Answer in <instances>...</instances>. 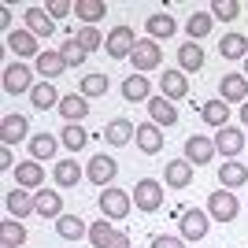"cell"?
<instances>
[{
    "label": "cell",
    "instance_id": "cell-1",
    "mask_svg": "<svg viewBox=\"0 0 248 248\" xmlns=\"http://www.w3.org/2000/svg\"><path fill=\"white\" fill-rule=\"evenodd\" d=\"M96 207H100L104 218H111V222H123L126 215H130V207H134V197L126 193V189H104L100 197H96Z\"/></svg>",
    "mask_w": 248,
    "mask_h": 248
},
{
    "label": "cell",
    "instance_id": "cell-2",
    "mask_svg": "<svg viewBox=\"0 0 248 248\" xmlns=\"http://www.w3.org/2000/svg\"><path fill=\"white\" fill-rule=\"evenodd\" d=\"M137 41H141V37H134V26L119 22V26H111V33H108L104 48H108V56H111V60H130V56H134V48H137Z\"/></svg>",
    "mask_w": 248,
    "mask_h": 248
},
{
    "label": "cell",
    "instance_id": "cell-3",
    "mask_svg": "<svg viewBox=\"0 0 248 248\" xmlns=\"http://www.w3.org/2000/svg\"><path fill=\"white\" fill-rule=\"evenodd\" d=\"M207 215H211V222H233V218L241 215L237 193H230V189L211 193V197H207Z\"/></svg>",
    "mask_w": 248,
    "mask_h": 248
},
{
    "label": "cell",
    "instance_id": "cell-4",
    "mask_svg": "<svg viewBox=\"0 0 248 248\" xmlns=\"http://www.w3.org/2000/svg\"><path fill=\"white\" fill-rule=\"evenodd\" d=\"M130 63H134L137 74L155 71V67L163 63V45L152 41V37H141V41H137V48H134V56H130Z\"/></svg>",
    "mask_w": 248,
    "mask_h": 248
},
{
    "label": "cell",
    "instance_id": "cell-5",
    "mask_svg": "<svg viewBox=\"0 0 248 248\" xmlns=\"http://www.w3.org/2000/svg\"><path fill=\"white\" fill-rule=\"evenodd\" d=\"M134 207L137 211H148V215L159 211V207H163V186H159L155 178H141L134 186Z\"/></svg>",
    "mask_w": 248,
    "mask_h": 248
},
{
    "label": "cell",
    "instance_id": "cell-6",
    "mask_svg": "<svg viewBox=\"0 0 248 248\" xmlns=\"http://www.w3.org/2000/svg\"><path fill=\"white\" fill-rule=\"evenodd\" d=\"M178 230H182V241H204L207 230H211V215H207V211H200V207H186V211H182Z\"/></svg>",
    "mask_w": 248,
    "mask_h": 248
},
{
    "label": "cell",
    "instance_id": "cell-7",
    "mask_svg": "<svg viewBox=\"0 0 248 248\" xmlns=\"http://www.w3.org/2000/svg\"><path fill=\"white\" fill-rule=\"evenodd\" d=\"M245 148H248V141H245V130H241V126H222L215 134V152L222 155V159H237Z\"/></svg>",
    "mask_w": 248,
    "mask_h": 248
},
{
    "label": "cell",
    "instance_id": "cell-8",
    "mask_svg": "<svg viewBox=\"0 0 248 248\" xmlns=\"http://www.w3.org/2000/svg\"><path fill=\"white\" fill-rule=\"evenodd\" d=\"M33 71L26 67V63H8L4 67V93L8 96H19V93H30L33 89Z\"/></svg>",
    "mask_w": 248,
    "mask_h": 248
},
{
    "label": "cell",
    "instance_id": "cell-9",
    "mask_svg": "<svg viewBox=\"0 0 248 248\" xmlns=\"http://www.w3.org/2000/svg\"><path fill=\"white\" fill-rule=\"evenodd\" d=\"M115 174H119V163H115L111 155H93L89 159V167H85V178L93 182V186H100V189H111V182H115Z\"/></svg>",
    "mask_w": 248,
    "mask_h": 248
},
{
    "label": "cell",
    "instance_id": "cell-10",
    "mask_svg": "<svg viewBox=\"0 0 248 248\" xmlns=\"http://www.w3.org/2000/svg\"><path fill=\"white\" fill-rule=\"evenodd\" d=\"M218 100L222 104H245L248 100V78L245 74H222L218 78Z\"/></svg>",
    "mask_w": 248,
    "mask_h": 248
},
{
    "label": "cell",
    "instance_id": "cell-11",
    "mask_svg": "<svg viewBox=\"0 0 248 248\" xmlns=\"http://www.w3.org/2000/svg\"><path fill=\"white\" fill-rule=\"evenodd\" d=\"M4 207H8L11 218H19V222H22V218L33 215V193H30V189H19V186L8 189V193H4Z\"/></svg>",
    "mask_w": 248,
    "mask_h": 248
},
{
    "label": "cell",
    "instance_id": "cell-12",
    "mask_svg": "<svg viewBox=\"0 0 248 248\" xmlns=\"http://www.w3.org/2000/svg\"><path fill=\"white\" fill-rule=\"evenodd\" d=\"M159 96H167V100H186L189 96V78L182 71H163L159 74Z\"/></svg>",
    "mask_w": 248,
    "mask_h": 248
},
{
    "label": "cell",
    "instance_id": "cell-13",
    "mask_svg": "<svg viewBox=\"0 0 248 248\" xmlns=\"http://www.w3.org/2000/svg\"><path fill=\"white\" fill-rule=\"evenodd\" d=\"M15 186H19V189H30V193L45 189V167L37 163V159L19 163V167H15Z\"/></svg>",
    "mask_w": 248,
    "mask_h": 248
},
{
    "label": "cell",
    "instance_id": "cell-14",
    "mask_svg": "<svg viewBox=\"0 0 248 248\" xmlns=\"http://www.w3.org/2000/svg\"><path fill=\"white\" fill-rule=\"evenodd\" d=\"M33 215L60 218L63 215V193H56V189H37V193H33Z\"/></svg>",
    "mask_w": 248,
    "mask_h": 248
},
{
    "label": "cell",
    "instance_id": "cell-15",
    "mask_svg": "<svg viewBox=\"0 0 248 248\" xmlns=\"http://www.w3.org/2000/svg\"><path fill=\"white\" fill-rule=\"evenodd\" d=\"M186 159L193 167H204V163H211L215 159V141H207L204 134H193V137H186Z\"/></svg>",
    "mask_w": 248,
    "mask_h": 248
},
{
    "label": "cell",
    "instance_id": "cell-16",
    "mask_svg": "<svg viewBox=\"0 0 248 248\" xmlns=\"http://www.w3.org/2000/svg\"><path fill=\"white\" fill-rule=\"evenodd\" d=\"M174 33H178V22H174V15H167V11H155V15L145 19V37H152V41H167V37H174Z\"/></svg>",
    "mask_w": 248,
    "mask_h": 248
},
{
    "label": "cell",
    "instance_id": "cell-17",
    "mask_svg": "<svg viewBox=\"0 0 248 248\" xmlns=\"http://www.w3.org/2000/svg\"><path fill=\"white\" fill-rule=\"evenodd\" d=\"M4 45H8V48L19 56V60H37V56H41V48H37V37H33L30 30H11Z\"/></svg>",
    "mask_w": 248,
    "mask_h": 248
},
{
    "label": "cell",
    "instance_id": "cell-18",
    "mask_svg": "<svg viewBox=\"0 0 248 248\" xmlns=\"http://www.w3.org/2000/svg\"><path fill=\"white\" fill-rule=\"evenodd\" d=\"M193 170H197V167L189 163V159H170V163L163 167V182L170 189H186V186H193Z\"/></svg>",
    "mask_w": 248,
    "mask_h": 248
},
{
    "label": "cell",
    "instance_id": "cell-19",
    "mask_svg": "<svg viewBox=\"0 0 248 248\" xmlns=\"http://www.w3.org/2000/svg\"><path fill=\"white\" fill-rule=\"evenodd\" d=\"M26 30L41 41V37H52L56 33V22H52V15H48V8H26Z\"/></svg>",
    "mask_w": 248,
    "mask_h": 248
},
{
    "label": "cell",
    "instance_id": "cell-20",
    "mask_svg": "<svg viewBox=\"0 0 248 248\" xmlns=\"http://www.w3.org/2000/svg\"><path fill=\"white\" fill-rule=\"evenodd\" d=\"M123 100H126V104H148V100H152V85H148L145 74H126V82H123Z\"/></svg>",
    "mask_w": 248,
    "mask_h": 248
},
{
    "label": "cell",
    "instance_id": "cell-21",
    "mask_svg": "<svg viewBox=\"0 0 248 248\" xmlns=\"http://www.w3.org/2000/svg\"><path fill=\"white\" fill-rule=\"evenodd\" d=\"M134 145L141 148L145 155L163 152V130H159L155 123H141V126H137V137H134Z\"/></svg>",
    "mask_w": 248,
    "mask_h": 248
},
{
    "label": "cell",
    "instance_id": "cell-22",
    "mask_svg": "<svg viewBox=\"0 0 248 248\" xmlns=\"http://www.w3.org/2000/svg\"><path fill=\"white\" fill-rule=\"evenodd\" d=\"M137 137V126L130 123V119H111V123L104 126V141H108V145H130V141H134Z\"/></svg>",
    "mask_w": 248,
    "mask_h": 248
},
{
    "label": "cell",
    "instance_id": "cell-23",
    "mask_svg": "<svg viewBox=\"0 0 248 248\" xmlns=\"http://www.w3.org/2000/svg\"><path fill=\"white\" fill-rule=\"evenodd\" d=\"M245 182H248V167L245 163H233V159L218 163V189H241Z\"/></svg>",
    "mask_w": 248,
    "mask_h": 248
},
{
    "label": "cell",
    "instance_id": "cell-24",
    "mask_svg": "<svg viewBox=\"0 0 248 248\" xmlns=\"http://www.w3.org/2000/svg\"><path fill=\"white\" fill-rule=\"evenodd\" d=\"M30 134V119L26 115H4V123H0V137H4V145H15V141H22V137Z\"/></svg>",
    "mask_w": 248,
    "mask_h": 248
},
{
    "label": "cell",
    "instance_id": "cell-25",
    "mask_svg": "<svg viewBox=\"0 0 248 248\" xmlns=\"http://www.w3.org/2000/svg\"><path fill=\"white\" fill-rule=\"evenodd\" d=\"M33 71L41 74L45 82H52V78H60V74L67 71V63H63V56H60V52H48V48H45L41 56L33 60Z\"/></svg>",
    "mask_w": 248,
    "mask_h": 248
},
{
    "label": "cell",
    "instance_id": "cell-26",
    "mask_svg": "<svg viewBox=\"0 0 248 248\" xmlns=\"http://www.w3.org/2000/svg\"><path fill=\"white\" fill-rule=\"evenodd\" d=\"M148 115H152V123L159 126V130L178 123V108L167 100V96H152V100H148Z\"/></svg>",
    "mask_w": 248,
    "mask_h": 248
},
{
    "label": "cell",
    "instance_id": "cell-27",
    "mask_svg": "<svg viewBox=\"0 0 248 248\" xmlns=\"http://www.w3.org/2000/svg\"><path fill=\"white\" fill-rule=\"evenodd\" d=\"M56 233H60L63 241H82V237H89V226H85V218H78V215H60L56 218Z\"/></svg>",
    "mask_w": 248,
    "mask_h": 248
},
{
    "label": "cell",
    "instance_id": "cell-28",
    "mask_svg": "<svg viewBox=\"0 0 248 248\" xmlns=\"http://www.w3.org/2000/svg\"><path fill=\"white\" fill-rule=\"evenodd\" d=\"M60 115L67 119V123H82L85 115H89V100H85L82 93H67L60 100Z\"/></svg>",
    "mask_w": 248,
    "mask_h": 248
},
{
    "label": "cell",
    "instance_id": "cell-29",
    "mask_svg": "<svg viewBox=\"0 0 248 248\" xmlns=\"http://www.w3.org/2000/svg\"><path fill=\"white\" fill-rule=\"evenodd\" d=\"M60 100H63V96L56 93V85H52V82H37V85L30 89V104L37 108V111H48V108H60Z\"/></svg>",
    "mask_w": 248,
    "mask_h": 248
},
{
    "label": "cell",
    "instance_id": "cell-30",
    "mask_svg": "<svg viewBox=\"0 0 248 248\" xmlns=\"http://www.w3.org/2000/svg\"><path fill=\"white\" fill-rule=\"evenodd\" d=\"M56 148H60V137H52V134H33L30 137V159H37V163H48L52 155H56Z\"/></svg>",
    "mask_w": 248,
    "mask_h": 248
},
{
    "label": "cell",
    "instance_id": "cell-31",
    "mask_svg": "<svg viewBox=\"0 0 248 248\" xmlns=\"http://www.w3.org/2000/svg\"><path fill=\"white\" fill-rule=\"evenodd\" d=\"M218 56H222V60H245V56H248V37H245V33H222Z\"/></svg>",
    "mask_w": 248,
    "mask_h": 248
},
{
    "label": "cell",
    "instance_id": "cell-32",
    "mask_svg": "<svg viewBox=\"0 0 248 248\" xmlns=\"http://www.w3.org/2000/svg\"><path fill=\"white\" fill-rule=\"evenodd\" d=\"M178 67H182V74H197L200 67H204V48H200L197 41H189L178 48Z\"/></svg>",
    "mask_w": 248,
    "mask_h": 248
},
{
    "label": "cell",
    "instance_id": "cell-33",
    "mask_svg": "<svg viewBox=\"0 0 248 248\" xmlns=\"http://www.w3.org/2000/svg\"><path fill=\"white\" fill-rule=\"evenodd\" d=\"M74 15H78L85 26H96V22L108 15V4H104V0H74Z\"/></svg>",
    "mask_w": 248,
    "mask_h": 248
},
{
    "label": "cell",
    "instance_id": "cell-34",
    "mask_svg": "<svg viewBox=\"0 0 248 248\" xmlns=\"http://www.w3.org/2000/svg\"><path fill=\"white\" fill-rule=\"evenodd\" d=\"M52 178H56V186H60V189H74L78 182H82V167L74 163V159H60L56 170H52Z\"/></svg>",
    "mask_w": 248,
    "mask_h": 248
},
{
    "label": "cell",
    "instance_id": "cell-35",
    "mask_svg": "<svg viewBox=\"0 0 248 248\" xmlns=\"http://www.w3.org/2000/svg\"><path fill=\"white\" fill-rule=\"evenodd\" d=\"M211 26H215L211 11H193V15L186 19V33H189V41H200V37H207V33H211Z\"/></svg>",
    "mask_w": 248,
    "mask_h": 248
},
{
    "label": "cell",
    "instance_id": "cell-36",
    "mask_svg": "<svg viewBox=\"0 0 248 248\" xmlns=\"http://www.w3.org/2000/svg\"><path fill=\"white\" fill-rule=\"evenodd\" d=\"M60 145L71 148V152H82V148L89 145V134L82 130V123H67V126L60 130Z\"/></svg>",
    "mask_w": 248,
    "mask_h": 248
},
{
    "label": "cell",
    "instance_id": "cell-37",
    "mask_svg": "<svg viewBox=\"0 0 248 248\" xmlns=\"http://www.w3.org/2000/svg\"><path fill=\"white\" fill-rule=\"evenodd\" d=\"M200 115H204V123L215 126V130L230 126V104H222V100H207L204 108H200Z\"/></svg>",
    "mask_w": 248,
    "mask_h": 248
},
{
    "label": "cell",
    "instance_id": "cell-38",
    "mask_svg": "<svg viewBox=\"0 0 248 248\" xmlns=\"http://www.w3.org/2000/svg\"><path fill=\"white\" fill-rule=\"evenodd\" d=\"M115 233H119V230H115L111 218H100V222H93V226H89V245H93V248H108Z\"/></svg>",
    "mask_w": 248,
    "mask_h": 248
},
{
    "label": "cell",
    "instance_id": "cell-39",
    "mask_svg": "<svg viewBox=\"0 0 248 248\" xmlns=\"http://www.w3.org/2000/svg\"><path fill=\"white\" fill-rule=\"evenodd\" d=\"M0 241H4V248H19V245H26V226H22L19 218H8V222L0 226Z\"/></svg>",
    "mask_w": 248,
    "mask_h": 248
},
{
    "label": "cell",
    "instance_id": "cell-40",
    "mask_svg": "<svg viewBox=\"0 0 248 248\" xmlns=\"http://www.w3.org/2000/svg\"><path fill=\"white\" fill-rule=\"evenodd\" d=\"M108 85H111V82H108V74H82V96H85V100H93V96H104V93H108Z\"/></svg>",
    "mask_w": 248,
    "mask_h": 248
},
{
    "label": "cell",
    "instance_id": "cell-41",
    "mask_svg": "<svg viewBox=\"0 0 248 248\" xmlns=\"http://www.w3.org/2000/svg\"><path fill=\"white\" fill-rule=\"evenodd\" d=\"M74 41L82 45L85 52H96V48H104V41H108V37H104V33L96 30V26H82V30L74 33Z\"/></svg>",
    "mask_w": 248,
    "mask_h": 248
},
{
    "label": "cell",
    "instance_id": "cell-42",
    "mask_svg": "<svg viewBox=\"0 0 248 248\" xmlns=\"http://www.w3.org/2000/svg\"><path fill=\"white\" fill-rule=\"evenodd\" d=\"M211 19H222V22H233L241 15V4L237 0H211Z\"/></svg>",
    "mask_w": 248,
    "mask_h": 248
},
{
    "label": "cell",
    "instance_id": "cell-43",
    "mask_svg": "<svg viewBox=\"0 0 248 248\" xmlns=\"http://www.w3.org/2000/svg\"><path fill=\"white\" fill-rule=\"evenodd\" d=\"M60 56H63V63H67V67H82L89 52H85L82 45L74 41V37H67V45H63V48H60Z\"/></svg>",
    "mask_w": 248,
    "mask_h": 248
},
{
    "label": "cell",
    "instance_id": "cell-44",
    "mask_svg": "<svg viewBox=\"0 0 248 248\" xmlns=\"http://www.w3.org/2000/svg\"><path fill=\"white\" fill-rule=\"evenodd\" d=\"M45 8H48V15L63 19V15H71V11H74V4H71V0H52V4H45Z\"/></svg>",
    "mask_w": 248,
    "mask_h": 248
},
{
    "label": "cell",
    "instance_id": "cell-45",
    "mask_svg": "<svg viewBox=\"0 0 248 248\" xmlns=\"http://www.w3.org/2000/svg\"><path fill=\"white\" fill-rule=\"evenodd\" d=\"M152 248H186L182 237H152Z\"/></svg>",
    "mask_w": 248,
    "mask_h": 248
},
{
    "label": "cell",
    "instance_id": "cell-46",
    "mask_svg": "<svg viewBox=\"0 0 248 248\" xmlns=\"http://www.w3.org/2000/svg\"><path fill=\"white\" fill-rule=\"evenodd\" d=\"M11 167H19V163H15V155H11V148L4 145V148H0V170H11Z\"/></svg>",
    "mask_w": 248,
    "mask_h": 248
},
{
    "label": "cell",
    "instance_id": "cell-47",
    "mask_svg": "<svg viewBox=\"0 0 248 248\" xmlns=\"http://www.w3.org/2000/svg\"><path fill=\"white\" fill-rule=\"evenodd\" d=\"M108 248H130V233H126V230H119V233L111 237V245H108Z\"/></svg>",
    "mask_w": 248,
    "mask_h": 248
},
{
    "label": "cell",
    "instance_id": "cell-48",
    "mask_svg": "<svg viewBox=\"0 0 248 248\" xmlns=\"http://www.w3.org/2000/svg\"><path fill=\"white\" fill-rule=\"evenodd\" d=\"M0 26H4V33H11V8H0Z\"/></svg>",
    "mask_w": 248,
    "mask_h": 248
},
{
    "label": "cell",
    "instance_id": "cell-49",
    "mask_svg": "<svg viewBox=\"0 0 248 248\" xmlns=\"http://www.w3.org/2000/svg\"><path fill=\"white\" fill-rule=\"evenodd\" d=\"M241 123H245V126H248V100H245V104H241Z\"/></svg>",
    "mask_w": 248,
    "mask_h": 248
},
{
    "label": "cell",
    "instance_id": "cell-50",
    "mask_svg": "<svg viewBox=\"0 0 248 248\" xmlns=\"http://www.w3.org/2000/svg\"><path fill=\"white\" fill-rule=\"evenodd\" d=\"M241 74H245V78H248V56H245V71H241Z\"/></svg>",
    "mask_w": 248,
    "mask_h": 248
}]
</instances>
